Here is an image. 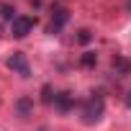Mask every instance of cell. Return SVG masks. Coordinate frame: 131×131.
I'll list each match as a JSON object with an SVG mask.
<instances>
[{"instance_id":"7","label":"cell","mask_w":131,"mask_h":131,"mask_svg":"<svg viewBox=\"0 0 131 131\" xmlns=\"http://www.w3.org/2000/svg\"><path fill=\"white\" fill-rule=\"evenodd\" d=\"M113 72H116L118 77L131 75V59L123 57V54H116V57H113Z\"/></svg>"},{"instance_id":"3","label":"cell","mask_w":131,"mask_h":131,"mask_svg":"<svg viewBox=\"0 0 131 131\" xmlns=\"http://www.w3.org/2000/svg\"><path fill=\"white\" fill-rule=\"evenodd\" d=\"M34 18L31 16H16L13 21H10V34L16 36V39H26L31 31H34Z\"/></svg>"},{"instance_id":"1","label":"cell","mask_w":131,"mask_h":131,"mask_svg":"<svg viewBox=\"0 0 131 131\" xmlns=\"http://www.w3.org/2000/svg\"><path fill=\"white\" fill-rule=\"evenodd\" d=\"M103 113H105V100H103L100 93H93V95L82 103V108H80L82 123H88V126H95V123L103 118Z\"/></svg>"},{"instance_id":"11","label":"cell","mask_w":131,"mask_h":131,"mask_svg":"<svg viewBox=\"0 0 131 131\" xmlns=\"http://www.w3.org/2000/svg\"><path fill=\"white\" fill-rule=\"evenodd\" d=\"M90 39H93V34H90L88 28H82V31H77V41H80V44H88Z\"/></svg>"},{"instance_id":"10","label":"cell","mask_w":131,"mask_h":131,"mask_svg":"<svg viewBox=\"0 0 131 131\" xmlns=\"http://www.w3.org/2000/svg\"><path fill=\"white\" fill-rule=\"evenodd\" d=\"M13 13H16V10H13V8H10V5H0V16H3V18H5V21H13V18H16V16H13Z\"/></svg>"},{"instance_id":"4","label":"cell","mask_w":131,"mask_h":131,"mask_svg":"<svg viewBox=\"0 0 131 131\" xmlns=\"http://www.w3.org/2000/svg\"><path fill=\"white\" fill-rule=\"evenodd\" d=\"M67 21H70V10L67 8H54L51 10V23H49V34H59L64 26H67Z\"/></svg>"},{"instance_id":"6","label":"cell","mask_w":131,"mask_h":131,"mask_svg":"<svg viewBox=\"0 0 131 131\" xmlns=\"http://www.w3.org/2000/svg\"><path fill=\"white\" fill-rule=\"evenodd\" d=\"M16 116H18V118L34 116V98H28V95L18 98V100H16Z\"/></svg>"},{"instance_id":"12","label":"cell","mask_w":131,"mask_h":131,"mask_svg":"<svg viewBox=\"0 0 131 131\" xmlns=\"http://www.w3.org/2000/svg\"><path fill=\"white\" fill-rule=\"evenodd\" d=\"M126 105H128V108H131V90H128V93H126Z\"/></svg>"},{"instance_id":"5","label":"cell","mask_w":131,"mask_h":131,"mask_svg":"<svg viewBox=\"0 0 131 131\" xmlns=\"http://www.w3.org/2000/svg\"><path fill=\"white\" fill-rule=\"evenodd\" d=\"M75 95L70 93V90H62V93H57L54 95V108L59 111V113H70L72 108H75Z\"/></svg>"},{"instance_id":"13","label":"cell","mask_w":131,"mask_h":131,"mask_svg":"<svg viewBox=\"0 0 131 131\" xmlns=\"http://www.w3.org/2000/svg\"><path fill=\"white\" fill-rule=\"evenodd\" d=\"M126 5H128V10H131V0H128V3H126Z\"/></svg>"},{"instance_id":"9","label":"cell","mask_w":131,"mask_h":131,"mask_svg":"<svg viewBox=\"0 0 131 131\" xmlns=\"http://www.w3.org/2000/svg\"><path fill=\"white\" fill-rule=\"evenodd\" d=\"M54 90H51V85H44L41 88V103H46V105H54Z\"/></svg>"},{"instance_id":"8","label":"cell","mask_w":131,"mask_h":131,"mask_svg":"<svg viewBox=\"0 0 131 131\" xmlns=\"http://www.w3.org/2000/svg\"><path fill=\"white\" fill-rule=\"evenodd\" d=\"M80 64H82L85 70H93L95 64H98V54H95V51H85V54L80 57Z\"/></svg>"},{"instance_id":"2","label":"cell","mask_w":131,"mask_h":131,"mask_svg":"<svg viewBox=\"0 0 131 131\" xmlns=\"http://www.w3.org/2000/svg\"><path fill=\"white\" fill-rule=\"evenodd\" d=\"M5 64H8V70H13L16 75H21V77H31V67H28V59H26L23 51H13V54L5 59Z\"/></svg>"}]
</instances>
